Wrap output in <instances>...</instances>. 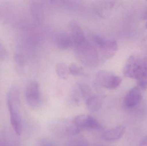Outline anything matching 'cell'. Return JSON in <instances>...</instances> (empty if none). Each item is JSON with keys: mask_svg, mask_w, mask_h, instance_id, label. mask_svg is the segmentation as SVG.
<instances>
[{"mask_svg": "<svg viewBox=\"0 0 147 146\" xmlns=\"http://www.w3.org/2000/svg\"><path fill=\"white\" fill-rule=\"evenodd\" d=\"M69 73L74 76H80L84 75L82 68L75 64H72L69 67Z\"/></svg>", "mask_w": 147, "mask_h": 146, "instance_id": "cell-16", "label": "cell"}, {"mask_svg": "<svg viewBox=\"0 0 147 146\" xmlns=\"http://www.w3.org/2000/svg\"><path fill=\"white\" fill-rule=\"evenodd\" d=\"M55 43L57 46L62 49H68L74 47L73 39L69 33H60L55 37Z\"/></svg>", "mask_w": 147, "mask_h": 146, "instance_id": "cell-11", "label": "cell"}, {"mask_svg": "<svg viewBox=\"0 0 147 146\" xmlns=\"http://www.w3.org/2000/svg\"><path fill=\"white\" fill-rule=\"evenodd\" d=\"M9 114L11 126L16 134L20 136L22 133L23 129L22 120L20 113Z\"/></svg>", "mask_w": 147, "mask_h": 146, "instance_id": "cell-13", "label": "cell"}, {"mask_svg": "<svg viewBox=\"0 0 147 146\" xmlns=\"http://www.w3.org/2000/svg\"><path fill=\"white\" fill-rule=\"evenodd\" d=\"M144 19H145L147 20V22L146 23V28L147 29V10H146V13H145L144 14Z\"/></svg>", "mask_w": 147, "mask_h": 146, "instance_id": "cell-22", "label": "cell"}, {"mask_svg": "<svg viewBox=\"0 0 147 146\" xmlns=\"http://www.w3.org/2000/svg\"><path fill=\"white\" fill-rule=\"evenodd\" d=\"M142 95L140 88L134 87L127 93L124 100L125 107L132 108L139 104L142 100Z\"/></svg>", "mask_w": 147, "mask_h": 146, "instance_id": "cell-8", "label": "cell"}, {"mask_svg": "<svg viewBox=\"0 0 147 146\" xmlns=\"http://www.w3.org/2000/svg\"><path fill=\"white\" fill-rule=\"evenodd\" d=\"M140 145V146H147V135L141 141Z\"/></svg>", "mask_w": 147, "mask_h": 146, "instance_id": "cell-19", "label": "cell"}, {"mask_svg": "<svg viewBox=\"0 0 147 146\" xmlns=\"http://www.w3.org/2000/svg\"><path fill=\"white\" fill-rule=\"evenodd\" d=\"M74 53L79 61L91 68L96 67L99 63V55L96 49L87 39L74 46Z\"/></svg>", "mask_w": 147, "mask_h": 146, "instance_id": "cell-2", "label": "cell"}, {"mask_svg": "<svg viewBox=\"0 0 147 146\" xmlns=\"http://www.w3.org/2000/svg\"><path fill=\"white\" fill-rule=\"evenodd\" d=\"M40 146H53L52 144L49 143H44L41 144Z\"/></svg>", "mask_w": 147, "mask_h": 146, "instance_id": "cell-21", "label": "cell"}, {"mask_svg": "<svg viewBox=\"0 0 147 146\" xmlns=\"http://www.w3.org/2000/svg\"><path fill=\"white\" fill-rule=\"evenodd\" d=\"M126 77L135 79L138 85L144 90L147 89V63L146 61L135 55L129 57L123 68Z\"/></svg>", "mask_w": 147, "mask_h": 146, "instance_id": "cell-1", "label": "cell"}, {"mask_svg": "<svg viewBox=\"0 0 147 146\" xmlns=\"http://www.w3.org/2000/svg\"><path fill=\"white\" fill-rule=\"evenodd\" d=\"M86 104L88 110L91 112H96L102 107V100L98 96H90L86 99Z\"/></svg>", "mask_w": 147, "mask_h": 146, "instance_id": "cell-12", "label": "cell"}, {"mask_svg": "<svg viewBox=\"0 0 147 146\" xmlns=\"http://www.w3.org/2000/svg\"><path fill=\"white\" fill-rule=\"evenodd\" d=\"M72 122L81 131L83 130H99L102 128L101 124L97 120L88 115L82 114L76 116Z\"/></svg>", "mask_w": 147, "mask_h": 146, "instance_id": "cell-5", "label": "cell"}, {"mask_svg": "<svg viewBox=\"0 0 147 146\" xmlns=\"http://www.w3.org/2000/svg\"><path fill=\"white\" fill-rule=\"evenodd\" d=\"M93 39L103 58L109 59L115 54L118 48L116 41L107 39L99 35H94Z\"/></svg>", "mask_w": 147, "mask_h": 146, "instance_id": "cell-3", "label": "cell"}, {"mask_svg": "<svg viewBox=\"0 0 147 146\" xmlns=\"http://www.w3.org/2000/svg\"><path fill=\"white\" fill-rule=\"evenodd\" d=\"M3 142V146H14L13 144L7 141L4 140Z\"/></svg>", "mask_w": 147, "mask_h": 146, "instance_id": "cell-20", "label": "cell"}, {"mask_svg": "<svg viewBox=\"0 0 147 146\" xmlns=\"http://www.w3.org/2000/svg\"><path fill=\"white\" fill-rule=\"evenodd\" d=\"M26 98L30 107L33 108L38 107L40 100V89L38 82L33 81L29 83L26 90Z\"/></svg>", "mask_w": 147, "mask_h": 146, "instance_id": "cell-6", "label": "cell"}, {"mask_svg": "<svg viewBox=\"0 0 147 146\" xmlns=\"http://www.w3.org/2000/svg\"><path fill=\"white\" fill-rule=\"evenodd\" d=\"M125 128L124 126H118L104 131L102 133V139L106 141H114L121 139L124 134Z\"/></svg>", "mask_w": 147, "mask_h": 146, "instance_id": "cell-10", "label": "cell"}, {"mask_svg": "<svg viewBox=\"0 0 147 146\" xmlns=\"http://www.w3.org/2000/svg\"><path fill=\"white\" fill-rule=\"evenodd\" d=\"M96 79L99 85L108 89H115L122 83L121 77L106 70L98 71L96 75Z\"/></svg>", "mask_w": 147, "mask_h": 146, "instance_id": "cell-4", "label": "cell"}, {"mask_svg": "<svg viewBox=\"0 0 147 146\" xmlns=\"http://www.w3.org/2000/svg\"><path fill=\"white\" fill-rule=\"evenodd\" d=\"M69 34L73 39L74 45L86 39L84 31L76 21H70L69 24Z\"/></svg>", "mask_w": 147, "mask_h": 146, "instance_id": "cell-9", "label": "cell"}, {"mask_svg": "<svg viewBox=\"0 0 147 146\" xmlns=\"http://www.w3.org/2000/svg\"><path fill=\"white\" fill-rule=\"evenodd\" d=\"M7 50L3 45L0 43V61H4L7 58Z\"/></svg>", "mask_w": 147, "mask_h": 146, "instance_id": "cell-18", "label": "cell"}, {"mask_svg": "<svg viewBox=\"0 0 147 146\" xmlns=\"http://www.w3.org/2000/svg\"><path fill=\"white\" fill-rule=\"evenodd\" d=\"M114 3L112 1H100L98 2L96 5L97 13L103 16L109 13V9L114 6Z\"/></svg>", "mask_w": 147, "mask_h": 146, "instance_id": "cell-14", "label": "cell"}, {"mask_svg": "<svg viewBox=\"0 0 147 146\" xmlns=\"http://www.w3.org/2000/svg\"><path fill=\"white\" fill-rule=\"evenodd\" d=\"M70 146H90L86 140L82 138H78L74 140Z\"/></svg>", "mask_w": 147, "mask_h": 146, "instance_id": "cell-17", "label": "cell"}, {"mask_svg": "<svg viewBox=\"0 0 147 146\" xmlns=\"http://www.w3.org/2000/svg\"><path fill=\"white\" fill-rule=\"evenodd\" d=\"M56 71L58 76L64 79L68 78L70 74L69 67L64 63H59L57 64Z\"/></svg>", "mask_w": 147, "mask_h": 146, "instance_id": "cell-15", "label": "cell"}, {"mask_svg": "<svg viewBox=\"0 0 147 146\" xmlns=\"http://www.w3.org/2000/svg\"><path fill=\"white\" fill-rule=\"evenodd\" d=\"M8 108L9 114L20 113V91L16 87L10 88L7 96Z\"/></svg>", "mask_w": 147, "mask_h": 146, "instance_id": "cell-7", "label": "cell"}]
</instances>
